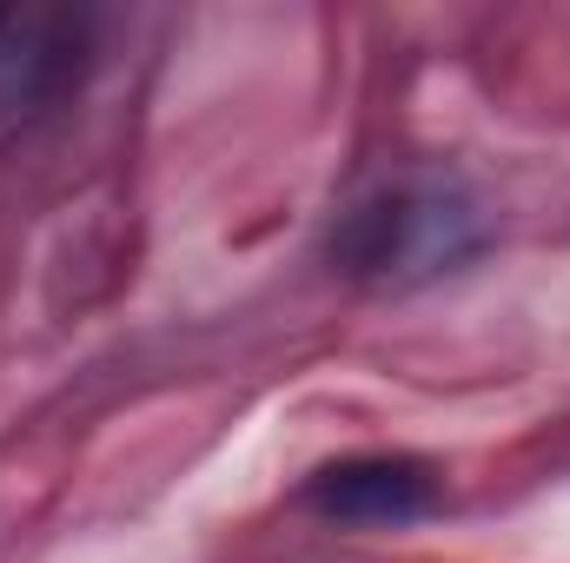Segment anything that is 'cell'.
Segmentation results:
<instances>
[{"label":"cell","instance_id":"1","mask_svg":"<svg viewBox=\"0 0 570 563\" xmlns=\"http://www.w3.org/2000/svg\"><path fill=\"white\" fill-rule=\"evenodd\" d=\"M471 246L464 213L444 192H392L358 219V259L372 273H438Z\"/></svg>","mask_w":570,"mask_h":563},{"label":"cell","instance_id":"2","mask_svg":"<svg viewBox=\"0 0 570 563\" xmlns=\"http://www.w3.org/2000/svg\"><path fill=\"white\" fill-rule=\"evenodd\" d=\"M305 504L338 524H412L438 504V484L412 457H352V464L318 471Z\"/></svg>","mask_w":570,"mask_h":563}]
</instances>
